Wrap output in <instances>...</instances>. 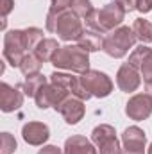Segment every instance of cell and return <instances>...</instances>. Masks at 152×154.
Returning <instances> with one entry per match:
<instances>
[{"label":"cell","mask_w":152,"mask_h":154,"mask_svg":"<svg viewBox=\"0 0 152 154\" xmlns=\"http://www.w3.org/2000/svg\"><path fill=\"white\" fill-rule=\"evenodd\" d=\"M123 18H125V9L116 0H113L109 4H106L102 9H93L84 18V22H86L88 29L97 31L100 34H108L122 25Z\"/></svg>","instance_id":"cell-1"},{"label":"cell","mask_w":152,"mask_h":154,"mask_svg":"<svg viewBox=\"0 0 152 154\" xmlns=\"http://www.w3.org/2000/svg\"><path fill=\"white\" fill-rule=\"evenodd\" d=\"M90 52L81 48L79 45H65L59 47L52 57V65L59 70H68L74 74H84L90 68Z\"/></svg>","instance_id":"cell-2"},{"label":"cell","mask_w":152,"mask_h":154,"mask_svg":"<svg viewBox=\"0 0 152 154\" xmlns=\"http://www.w3.org/2000/svg\"><path fill=\"white\" fill-rule=\"evenodd\" d=\"M136 43V34L132 31V27H125V25H120L116 27L114 31L108 32V36L104 38V47L102 50L114 59H120L123 57L129 48H132Z\"/></svg>","instance_id":"cell-3"},{"label":"cell","mask_w":152,"mask_h":154,"mask_svg":"<svg viewBox=\"0 0 152 154\" xmlns=\"http://www.w3.org/2000/svg\"><path fill=\"white\" fill-rule=\"evenodd\" d=\"M50 32H56L57 38L63 41H77L82 34V22L75 13H72L70 9L63 11L57 14V18L54 20V23L48 29Z\"/></svg>","instance_id":"cell-4"},{"label":"cell","mask_w":152,"mask_h":154,"mask_svg":"<svg viewBox=\"0 0 152 154\" xmlns=\"http://www.w3.org/2000/svg\"><path fill=\"white\" fill-rule=\"evenodd\" d=\"M2 54H4V59L11 66H18L20 68L23 57L27 56V47H25V41H23V31L13 29V31L5 32Z\"/></svg>","instance_id":"cell-5"},{"label":"cell","mask_w":152,"mask_h":154,"mask_svg":"<svg viewBox=\"0 0 152 154\" xmlns=\"http://www.w3.org/2000/svg\"><path fill=\"white\" fill-rule=\"evenodd\" d=\"M79 79H81V84L91 93V97L104 99V97L111 95V91H113L111 77L100 70H88V72L81 74Z\"/></svg>","instance_id":"cell-6"},{"label":"cell","mask_w":152,"mask_h":154,"mask_svg":"<svg viewBox=\"0 0 152 154\" xmlns=\"http://www.w3.org/2000/svg\"><path fill=\"white\" fill-rule=\"evenodd\" d=\"M91 142L97 145L100 154H122L116 131L109 124H100L91 131Z\"/></svg>","instance_id":"cell-7"},{"label":"cell","mask_w":152,"mask_h":154,"mask_svg":"<svg viewBox=\"0 0 152 154\" xmlns=\"http://www.w3.org/2000/svg\"><path fill=\"white\" fill-rule=\"evenodd\" d=\"M66 97H70V93L63 86L54 84V82H47L36 93L34 100H36V106H38L39 109H48V108L56 109Z\"/></svg>","instance_id":"cell-8"},{"label":"cell","mask_w":152,"mask_h":154,"mask_svg":"<svg viewBox=\"0 0 152 154\" xmlns=\"http://www.w3.org/2000/svg\"><path fill=\"white\" fill-rule=\"evenodd\" d=\"M127 63L132 65V66L141 74L145 84L152 82V48L150 47H147V45H143V43H141L140 47H136V48L131 52Z\"/></svg>","instance_id":"cell-9"},{"label":"cell","mask_w":152,"mask_h":154,"mask_svg":"<svg viewBox=\"0 0 152 154\" xmlns=\"http://www.w3.org/2000/svg\"><path fill=\"white\" fill-rule=\"evenodd\" d=\"M125 115L131 120H145L152 115V97L149 93H136L125 104Z\"/></svg>","instance_id":"cell-10"},{"label":"cell","mask_w":152,"mask_h":154,"mask_svg":"<svg viewBox=\"0 0 152 154\" xmlns=\"http://www.w3.org/2000/svg\"><path fill=\"white\" fill-rule=\"evenodd\" d=\"M50 79V82H54V84H59V86H63L70 95H74L77 99H81V100H88V99H91V93L81 84V79L79 77H74L72 74H61V72H54L52 75L48 77Z\"/></svg>","instance_id":"cell-11"},{"label":"cell","mask_w":152,"mask_h":154,"mask_svg":"<svg viewBox=\"0 0 152 154\" xmlns=\"http://www.w3.org/2000/svg\"><path fill=\"white\" fill-rule=\"evenodd\" d=\"M56 111H59L61 116L65 118V122L66 124H70V125H75L79 124L81 120H82V116H84V100H81V99H77L74 95H70V97H66L57 108H56Z\"/></svg>","instance_id":"cell-12"},{"label":"cell","mask_w":152,"mask_h":154,"mask_svg":"<svg viewBox=\"0 0 152 154\" xmlns=\"http://www.w3.org/2000/svg\"><path fill=\"white\" fill-rule=\"evenodd\" d=\"M116 84H118V88H120L122 91L132 93V91H136V90L140 88V84H141V75H140V72H138L132 65L123 63V65L118 68V72H116Z\"/></svg>","instance_id":"cell-13"},{"label":"cell","mask_w":152,"mask_h":154,"mask_svg":"<svg viewBox=\"0 0 152 154\" xmlns=\"http://www.w3.org/2000/svg\"><path fill=\"white\" fill-rule=\"evenodd\" d=\"M23 106V93L16 86H9L7 82L0 84V109L4 113L16 111Z\"/></svg>","instance_id":"cell-14"},{"label":"cell","mask_w":152,"mask_h":154,"mask_svg":"<svg viewBox=\"0 0 152 154\" xmlns=\"http://www.w3.org/2000/svg\"><path fill=\"white\" fill-rule=\"evenodd\" d=\"M22 136L29 145H43L50 138V129L43 122H29L22 127Z\"/></svg>","instance_id":"cell-15"},{"label":"cell","mask_w":152,"mask_h":154,"mask_svg":"<svg viewBox=\"0 0 152 154\" xmlns=\"http://www.w3.org/2000/svg\"><path fill=\"white\" fill-rule=\"evenodd\" d=\"M122 142H123L125 151H145L147 136H145L143 129H140L138 125H131V127H127L123 131Z\"/></svg>","instance_id":"cell-16"},{"label":"cell","mask_w":152,"mask_h":154,"mask_svg":"<svg viewBox=\"0 0 152 154\" xmlns=\"http://www.w3.org/2000/svg\"><path fill=\"white\" fill-rule=\"evenodd\" d=\"M63 154H100L99 149H95V145L86 138V136H70L66 142H65V149Z\"/></svg>","instance_id":"cell-17"},{"label":"cell","mask_w":152,"mask_h":154,"mask_svg":"<svg viewBox=\"0 0 152 154\" xmlns=\"http://www.w3.org/2000/svg\"><path fill=\"white\" fill-rule=\"evenodd\" d=\"M77 45L81 48H84L86 52H97L104 47V36L97 31H91V29H84L81 38L77 39Z\"/></svg>","instance_id":"cell-18"},{"label":"cell","mask_w":152,"mask_h":154,"mask_svg":"<svg viewBox=\"0 0 152 154\" xmlns=\"http://www.w3.org/2000/svg\"><path fill=\"white\" fill-rule=\"evenodd\" d=\"M57 48H59L57 39L45 38L38 47L34 48V54L38 56V59L41 61V63H48V61H52V57H54V54L57 52Z\"/></svg>","instance_id":"cell-19"},{"label":"cell","mask_w":152,"mask_h":154,"mask_svg":"<svg viewBox=\"0 0 152 154\" xmlns=\"http://www.w3.org/2000/svg\"><path fill=\"white\" fill-rule=\"evenodd\" d=\"M132 31L136 34V39L141 43H152V23L145 18H136L132 23Z\"/></svg>","instance_id":"cell-20"},{"label":"cell","mask_w":152,"mask_h":154,"mask_svg":"<svg viewBox=\"0 0 152 154\" xmlns=\"http://www.w3.org/2000/svg\"><path fill=\"white\" fill-rule=\"evenodd\" d=\"M47 84V77L43 74H34V75L25 77V82H23V93L29 95V97H36L39 90Z\"/></svg>","instance_id":"cell-21"},{"label":"cell","mask_w":152,"mask_h":154,"mask_svg":"<svg viewBox=\"0 0 152 154\" xmlns=\"http://www.w3.org/2000/svg\"><path fill=\"white\" fill-rule=\"evenodd\" d=\"M43 39H45L43 38V31L38 29V27H27V29H23V41H25L27 52L34 50Z\"/></svg>","instance_id":"cell-22"},{"label":"cell","mask_w":152,"mask_h":154,"mask_svg":"<svg viewBox=\"0 0 152 154\" xmlns=\"http://www.w3.org/2000/svg\"><path fill=\"white\" fill-rule=\"evenodd\" d=\"M20 70H22V74L25 77L39 74V70H41V61L38 59L36 54H27V56L23 57L22 65H20Z\"/></svg>","instance_id":"cell-23"},{"label":"cell","mask_w":152,"mask_h":154,"mask_svg":"<svg viewBox=\"0 0 152 154\" xmlns=\"http://www.w3.org/2000/svg\"><path fill=\"white\" fill-rule=\"evenodd\" d=\"M70 11L75 13L79 18H86L93 11L91 0H70Z\"/></svg>","instance_id":"cell-24"},{"label":"cell","mask_w":152,"mask_h":154,"mask_svg":"<svg viewBox=\"0 0 152 154\" xmlns=\"http://www.w3.org/2000/svg\"><path fill=\"white\" fill-rule=\"evenodd\" d=\"M16 151V140L11 133L0 134V154H13Z\"/></svg>","instance_id":"cell-25"},{"label":"cell","mask_w":152,"mask_h":154,"mask_svg":"<svg viewBox=\"0 0 152 154\" xmlns=\"http://www.w3.org/2000/svg\"><path fill=\"white\" fill-rule=\"evenodd\" d=\"M14 9V0H2L0 2V11H2V20L7 18V14Z\"/></svg>","instance_id":"cell-26"},{"label":"cell","mask_w":152,"mask_h":154,"mask_svg":"<svg viewBox=\"0 0 152 154\" xmlns=\"http://www.w3.org/2000/svg\"><path fill=\"white\" fill-rule=\"evenodd\" d=\"M116 2L125 9V13H131L138 7V0H116Z\"/></svg>","instance_id":"cell-27"},{"label":"cell","mask_w":152,"mask_h":154,"mask_svg":"<svg viewBox=\"0 0 152 154\" xmlns=\"http://www.w3.org/2000/svg\"><path fill=\"white\" fill-rule=\"evenodd\" d=\"M140 13H150L152 11V0H138V7H136Z\"/></svg>","instance_id":"cell-28"},{"label":"cell","mask_w":152,"mask_h":154,"mask_svg":"<svg viewBox=\"0 0 152 154\" xmlns=\"http://www.w3.org/2000/svg\"><path fill=\"white\" fill-rule=\"evenodd\" d=\"M38 154H63V152H61V149L56 147V145H45L43 149H39Z\"/></svg>","instance_id":"cell-29"},{"label":"cell","mask_w":152,"mask_h":154,"mask_svg":"<svg viewBox=\"0 0 152 154\" xmlns=\"http://www.w3.org/2000/svg\"><path fill=\"white\" fill-rule=\"evenodd\" d=\"M122 154H145V151H125V149H122Z\"/></svg>","instance_id":"cell-30"},{"label":"cell","mask_w":152,"mask_h":154,"mask_svg":"<svg viewBox=\"0 0 152 154\" xmlns=\"http://www.w3.org/2000/svg\"><path fill=\"white\" fill-rule=\"evenodd\" d=\"M145 90H147V93L152 97V82H149V84H145Z\"/></svg>","instance_id":"cell-31"},{"label":"cell","mask_w":152,"mask_h":154,"mask_svg":"<svg viewBox=\"0 0 152 154\" xmlns=\"http://www.w3.org/2000/svg\"><path fill=\"white\" fill-rule=\"evenodd\" d=\"M147 154H152V143H150V147H149V152Z\"/></svg>","instance_id":"cell-32"}]
</instances>
